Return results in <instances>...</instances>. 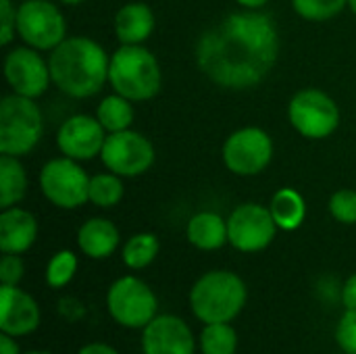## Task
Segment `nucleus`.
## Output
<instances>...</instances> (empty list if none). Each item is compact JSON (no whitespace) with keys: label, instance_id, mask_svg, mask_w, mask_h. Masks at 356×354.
Listing matches in <instances>:
<instances>
[{"label":"nucleus","instance_id":"obj_1","mask_svg":"<svg viewBox=\"0 0 356 354\" xmlns=\"http://www.w3.org/2000/svg\"><path fill=\"white\" fill-rule=\"evenodd\" d=\"M277 23L265 10H236L204 29L194 46L198 71L223 90L261 86L280 61Z\"/></svg>","mask_w":356,"mask_h":354},{"label":"nucleus","instance_id":"obj_16","mask_svg":"<svg viewBox=\"0 0 356 354\" xmlns=\"http://www.w3.org/2000/svg\"><path fill=\"white\" fill-rule=\"evenodd\" d=\"M40 307L31 294L19 286H0V332L23 338L40 328Z\"/></svg>","mask_w":356,"mask_h":354},{"label":"nucleus","instance_id":"obj_13","mask_svg":"<svg viewBox=\"0 0 356 354\" xmlns=\"http://www.w3.org/2000/svg\"><path fill=\"white\" fill-rule=\"evenodd\" d=\"M4 79L13 94L38 100L52 83L48 58L31 46H15L4 54Z\"/></svg>","mask_w":356,"mask_h":354},{"label":"nucleus","instance_id":"obj_34","mask_svg":"<svg viewBox=\"0 0 356 354\" xmlns=\"http://www.w3.org/2000/svg\"><path fill=\"white\" fill-rule=\"evenodd\" d=\"M77 354H119V353H117V348H113L111 344H104V342H92V344L81 346Z\"/></svg>","mask_w":356,"mask_h":354},{"label":"nucleus","instance_id":"obj_39","mask_svg":"<svg viewBox=\"0 0 356 354\" xmlns=\"http://www.w3.org/2000/svg\"><path fill=\"white\" fill-rule=\"evenodd\" d=\"M23 354H50V353H46V351H29V353H23Z\"/></svg>","mask_w":356,"mask_h":354},{"label":"nucleus","instance_id":"obj_32","mask_svg":"<svg viewBox=\"0 0 356 354\" xmlns=\"http://www.w3.org/2000/svg\"><path fill=\"white\" fill-rule=\"evenodd\" d=\"M17 35V4L13 0H0V44L10 46Z\"/></svg>","mask_w":356,"mask_h":354},{"label":"nucleus","instance_id":"obj_36","mask_svg":"<svg viewBox=\"0 0 356 354\" xmlns=\"http://www.w3.org/2000/svg\"><path fill=\"white\" fill-rule=\"evenodd\" d=\"M240 4V8H246V10H263L269 0H236Z\"/></svg>","mask_w":356,"mask_h":354},{"label":"nucleus","instance_id":"obj_25","mask_svg":"<svg viewBox=\"0 0 356 354\" xmlns=\"http://www.w3.org/2000/svg\"><path fill=\"white\" fill-rule=\"evenodd\" d=\"M125 196V186H123V177L113 173V171H104V173H96L90 177V192L88 198L94 207L98 209H113L117 207Z\"/></svg>","mask_w":356,"mask_h":354},{"label":"nucleus","instance_id":"obj_9","mask_svg":"<svg viewBox=\"0 0 356 354\" xmlns=\"http://www.w3.org/2000/svg\"><path fill=\"white\" fill-rule=\"evenodd\" d=\"M275 144L267 129L259 125H246L232 131L221 148V161L225 169L238 177H254L267 171L273 161Z\"/></svg>","mask_w":356,"mask_h":354},{"label":"nucleus","instance_id":"obj_14","mask_svg":"<svg viewBox=\"0 0 356 354\" xmlns=\"http://www.w3.org/2000/svg\"><path fill=\"white\" fill-rule=\"evenodd\" d=\"M106 129L100 125L96 115H71L67 117L60 127L56 129V148L63 156H69L73 161L86 163L96 156H100L104 140H106Z\"/></svg>","mask_w":356,"mask_h":354},{"label":"nucleus","instance_id":"obj_11","mask_svg":"<svg viewBox=\"0 0 356 354\" xmlns=\"http://www.w3.org/2000/svg\"><path fill=\"white\" fill-rule=\"evenodd\" d=\"M104 169L125 177H140L154 167L156 150L148 136L136 129L108 134L100 152Z\"/></svg>","mask_w":356,"mask_h":354},{"label":"nucleus","instance_id":"obj_4","mask_svg":"<svg viewBox=\"0 0 356 354\" xmlns=\"http://www.w3.org/2000/svg\"><path fill=\"white\" fill-rule=\"evenodd\" d=\"M246 282L227 269H213L200 275L190 290V309L198 321L232 323L246 307Z\"/></svg>","mask_w":356,"mask_h":354},{"label":"nucleus","instance_id":"obj_8","mask_svg":"<svg viewBox=\"0 0 356 354\" xmlns=\"http://www.w3.org/2000/svg\"><path fill=\"white\" fill-rule=\"evenodd\" d=\"M106 309L115 323L127 330H144L159 315L154 290L140 277L123 275L106 292Z\"/></svg>","mask_w":356,"mask_h":354},{"label":"nucleus","instance_id":"obj_17","mask_svg":"<svg viewBox=\"0 0 356 354\" xmlns=\"http://www.w3.org/2000/svg\"><path fill=\"white\" fill-rule=\"evenodd\" d=\"M38 240V219L23 207L0 211V250L6 255H23Z\"/></svg>","mask_w":356,"mask_h":354},{"label":"nucleus","instance_id":"obj_10","mask_svg":"<svg viewBox=\"0 0 356 354\" xmlns=\"http://www.w3.org/2000/svg\"><path fill=\"white\" fill-rule=\"evenodd\" d=\"M17 35L25 46L50 52L67 38V19L50 0H23L17 6Z\"/></svg>","mask_w":356,"mask_h":354},{"label":"nucleus","instance_id":"obj_15","mask_svg":"<svg viewBox=\"0 0 356 354\" xmlns=\"http://www.w3.org/2000/svg\"><path fill=\"white\" fill-rule=\"evenodd\" d=\"M144 354H196V338L177 315H156L142 330Z\"/></svg>","mask_w":356,"mask_h":354},{"label":"nucleus","instance_id":"obj_22","mask_svg":"<svg viewBox=\"0 0 356 354\" xmlns=\"http://www.w3.org/2000/svg\"><path fill=\"white\" fill-rule=\"evenodd\" d=\"M27 171L19 156L0 154V211L17 207L27 194Z\"/></svg>","mask_w":356,"mask_h":354},{"label":"nucleus","instance_id":"obj_12","mask_svg":"<svg viewBox=\"0 0 356 354\" xmlns=\"http://www.w3.org/2000/svg\"><path fill=\"white\" fill-rule=\"evenodd\" d=\"M280 227L267 204L242 202L227 215L229 244L244 255L263 252L277 236Z\"/></svg>","mask_w":356,"mask_h":354},{"label":"nucleus","instance_id":"obj_31","mask_svg":"<svg viewBox=\"0 0 356 354\" xmlns=\"http://www.w3.org/2000/svg\"><path fill=\"white\" fill-rule=\"evenodd\" d=\"M25 275V265L21 255H6L2 252L0 259V284L2 286H19Z\"/></svg>","mask_w":356,"mask_h":354},{"label":"nucleus","instance_id":"obj_20","mask_svg":"<svg viewBox=\"0 0 356 354\" xmlns=\"http://www.w3.org/2000/svg\"><path fill=\"white\" fill-rule=\"evenodd\" d=\"M186 238L196 250L215 252L225 244H229L227 217H221L215 211H200L188 219Z\"/></svg>","mask_w":356,"mask_h":354},{"label":"nucleus","instance_id":"obj_6","mask_svg":"<svg viewBox=\"0 0 356 354\" xmlns=\"http://www.w3.org/2000/svg\"><path fill=\"white\" fill-rule=\"evenodd\" d=\"M90 177L79 161L69 156H56L42 165L38 186L42 196L56 209L75 211L90 202Z\"/></svg>","mask_w":356,"mask_h":354},{"label":"nucleus","instance_id":"obj_38","mask_svg":"<svg viewBox=\"0 0 356 354\" xmlns=\"http://www.w3.org/2000/svg\"><path fill=\"white\" fill-rule=\"evenodd\" d=\"M348 8H350V13L356 17V0H348Z\"/></svg>","mask_w":356,"mask_h":354},{"label":"nucleus","instance_id":"obj_30","mask_svg":"<svg viewBox=\"0 0 356 354\" xmlns=\"http://www.w3.org/2000/svg\"><path fill=\"white\" fill-rule=\"evenodd\" d=\"M336 342L344 354H356V311H344L336 325Z\"/></svg>","mask_w":356,"mask_h":354},{"label":"nucleus","instance_id":"obj_28","mask_svg":"<svg viewBox=\"0 0 356 354\" xmlns=\"http://www.w3.org/2000/svg\"><path fill=\"white\" fill-rule=\"evenodd\" d=\"M294 13L309 23H325L348 8V0H290Z\"/></svg>","mask_w":356,"mask_h":354},{"label":"nucleus","instance_id":"obj_21","mask_svg":"<svg viewBox=\"0 0 356 354\" xmlns=\"http://www.w3.org/2000/svg\"><path fill=\"white\" fill-rule=\"evenodd\" d=\"M267 207H269V211H271V215H273V219L282 232H296L307 219V200L292 186L280 188L271 196Z\"/></svg>","mask_w":356,"mask_h":354},{"label":"nucleus","instance_id":"obj_19","mask_svg":"<svg viewBox=\"0 0 356 354\" xmlns=\"http://www.w3.org/2000/svg\"><path fill=\"white\" fill-rule=\"evenodd\" d=\"M154 10L146 2H125L113 19L119 44H146L154 33Z\"/></svg>","mask_w":356,"mask_h":354},{"label":"nucleus","instance_id":"obj_33","mask_svg":"<svg viewBox=\"0 0 356 354\" xmlns=\"http://www.w3.org/2000/svg\"><path fill=\"white\" fill-rule=\"evenodd\" d=\"M340 296H342V305H344V309H348V311H356V273H353V275L344 282Z\"/></svg>","mask_w":356,"mask_h":354},{"label":"nucleus","instance_id":"obj_37","mask_svg":"<svg viewBox=\"0 0 356 354\" xmlns=\"http://www.w3.org/2000/svg\"><path fill=\"white\" fill-rule=\"evenodd\" d=\"M60 4H65V6H77V4H83L86 0H58Z\"/></svg>","mask_w":356,"mask_h":354},{"label":"nucleus","instance_id":"obj_35","mask_svg":"<svg viewBox=\"0 0 356 354\" xmlns=\"http://www.w3.org/2000/svg\"><path fill=\"white\" fill-rule=\"evenodd\" d=\"M0 354H21L17 338H13L8 334H0Z\"/></svg>","mask_w":356,"mask_h":354},{"label":"nucleus","instance_id":"obj_23","mask_svg":"<svg viewBox=\"0 0 356 354\" xmlns=\"http://www.w3.org/2000/svg\"><path fill=\"white\" fill-rule=\"evenodd\" d=\"M96 119H98L100 125L106 129V134L131 129L134 119H136L134 102L127 100L125 96L113 92V94L104 96V98L98 102V106H96Z\"/></svg>","mask_w":356,"mask_h":354},{"label":"nucleus","instance_id":"obj_29","mask_svg":"<svg viewBox=\"0 0 356 354\" xmlns=\"http://www.w3.org/2000/svg\"><path fill=\"white\" fill-rule=\"evenodd\" d=\"M327 211L338 223L356 227V190H336L327 200Z\"/></svg>","mask_w":356,"mask_h":354},{"label":"nucleus","instance_id":"obj_18","mask_svg":"<svg viewBox=\"0 0 356 354\" xmlns=\"http://www.w3.org/2000/svg\"><path fill=\"white\" fill-rule=\"evenodd\" d=\"M121 244V234L115 221L106 217H90L77 230V248L83 257L102 261L117 252Z\"/></svg>","mask_w":356,"mask_h":354},{"label":"nucleus","instance_id":"obj_7","mask_svg":"<svg viewBox=\"0 0 356 354\" xmlns=\"http://www.w3.org/2000/svg\"><path fill=\"white\" fill-rule=\"evenodd\" d=\"M288 121L305 140H327L340 127V106L327 92L302 88L288 102Z\"/></svg>","mask_w":356,"mask_h":354},{"label":"nucleus","instance_id":"obj_2","mask_svg":"<svg viewBox=\"0 0 356 354\" xmlns=\"http://www.w3.org/2000/svg\"><path fill=\"white\" fill-rule=\"evenodd\" d=\"M52 86L69 98L96 96L108 83L111 54L90 35H67L48 52Z\"/></svg>","mask_w":356,"mask_h":354},{"label":"nucleus","instance_id":"obj_3","mask_svg":"<svg viewBox=\"0 0 356 354\" xmlns=\"http://www.w3.org/2000/svg\"><path fill=\"white\" fill-rule=\"evenodd\" d=\"M108 86L134 104L148 102L163 88L161 63L144 44H121L111 54Z\"/></svg>","mask_w":356,"mask_h":354},{"label":"nucleus","instance_id":"obj_26","mask_svg":"<svg viewBox=\"0 0 356 354\" xmlns=\"http://www.w3.org/2000/svg\"><path fill=\"white\" fill-rule=\"evenodd\" d=\"M238 334L232 323H207L200 332L202 354H236Z\"/></svg>","mask_w":356,"mask_h":354},{"label":"nucleus","instance_id":"obj_5","mask_svg":"<svg viewBox=\"0 0 356 354\" xmlns=\"http://www.w3.org/2000/svg\"><path fill=\"white\" fill-rule=\"evenodd\" d=\"M44 136V113L33 98L6 94L0 102V154L27 156Z\"/></svg>","mask_w":356,"mask_h":354},{"label":"nucleus","instance_id":"obj_27","mask_svg":"<svg viewBox=\"0 0 356 354\" xmlns=\"http://www.w3.org/2000/svg\"><path fill=\"white\" fill-rule=\"evenodd\" d=\"M77 267H79V261H77V255L73 250H58V252H54L50 257L48 265H46V271H44L46 284L52 290L65 288L75 277Z\"/></svg>","mask_w":356,"mask_h":354},{"label":"nucleus","instance_id":"obj_24","mask_svg":"<svg viewBox=\"0 0 356 354\" xmlns=\"http://www.w3.org/2000/svg\"><path fill=\"white\" fill-rule=\"evenodd\" d=\"M161 252V240L152 232H138L134 234L121 248V259L127 269L142 271L154 263Z\"/></svg>","mask_w":356,"mask_h":354}]
</instances>
